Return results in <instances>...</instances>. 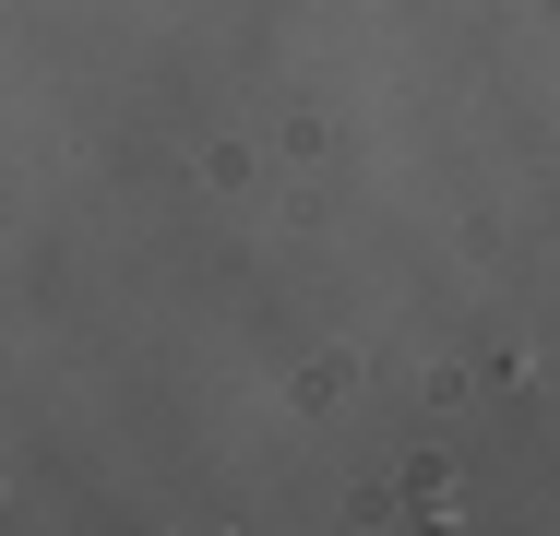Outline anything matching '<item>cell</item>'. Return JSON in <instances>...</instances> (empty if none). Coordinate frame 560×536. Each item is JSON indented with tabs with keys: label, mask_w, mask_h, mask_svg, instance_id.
I'll return each instance as SVG.
<instances>
[]
</instances>
